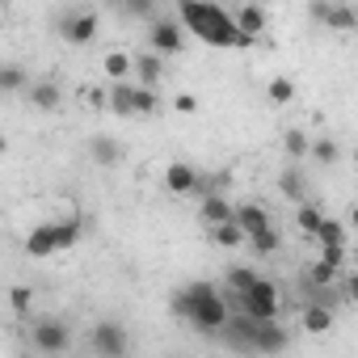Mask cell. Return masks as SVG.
<instances>
[{
    "label": "cell",
    "mask_w": 358,
    "mask_h": 358,
    "mask_svg": "<svg viewBox=\"0 0 358 358\" xmlns=\"http://www.w3.org/2000/svg\"><path fill=\"white\" fill-rule=\"evenodd\" d=\"M177 26L190 30L207 47H220V51H245V47H253L249 38L236 34L232 13L224 5H211V0H182V5H177Z\"/></svg>",
    "instance_id": "6da1fadb"
},
{
    "label": "cell",
    "mask_w": 358,
    "mask_h": 358,
    "mask_svg": "<svg viewBox=\"0 0 358 358\" xmlns=\"http://www.w3.org/2000/svg\"><path fill=\"white\" fill-rule=\"evenodd\" d=\"M169 308H173V316L190 320V324H194L199 333H207V337L224 333V324H228V316H232L215 282H190V287H182V291H173Z\"/></svg>",
    "instance_id": "7a4b0ae2"
},
{
    "label": "cell",
    "mask_w": 358,
    "mask_h": 358,
    "mask_svg": "<svg viewBox=\"0 0 358 358\" xmlns=\"http://www.w3.org/2000/svg\"><path fill=\"white\" fill-rule=\"evenodd\" d=\"M80 236H85V215H80V211H72L68 220L38 224V228L26 236V257H34V262H43V257H55V253L72 249Z\"/></svg>",
    "instance_id": "3957f363"
},
{
    "label": "cell",
    "mask_w": 358,
    "mask_h": 358,
    "mask_svg": "<svg viewBox=\"0 0 358 358\" xmlns=\"http://www.w3.org/2000/svg\"><path fill=\"white\" fill-rule=\"evenodd\" d=\"M228 312H241V316H249V320H278V316H282V291H278V282H270V278L257 274V282H253L241 299H232Z\"/></svg>",
    "instance_id": "277c9868"
},
{
    "label": "cell",
    "mask_w": 358,
    "mask_h": 358,
    "mask_svg": "<svg viewBox=\"0 0 358 358\" xmlns=\"http://www.w3.org/2000/svg\"><path fill=\"white\" fill-rule=\"evenodd\" d=\"M30 341H34V350H38V354L55 358V354H68V345H72V329H68V320L43 316V320H34Z\"/></svg>",
    "instance_id": "5b68a950"
},
{
    "label": "cell",
    "mask_w": 358,
    "mask_h": 358,
    "mask_svg": "<svg viewBox=\"0 0 358 358\" xmlns=\"http://www.w3.org/2000/svg\"><path fill=\"white\" fill-rule=\"evenodd\" d=\"M148 51L152 55H182V47H186V30L177 26V17H164V13H156L152 17V30H148Z\"/></svg>",
    "instance_id": "8992f818"
},
{
    "label": "cell",
    "mask_w": 358,
    "mask_h": 358,
    "mask_svg": "<svg viewBox=\"0 0 358 358\" xmlns=\"http://www.w3.org/2000/svg\"><path fill=\"white\" fill-rule=\"evenodd\" d=\"M97 30H101V17L93 9H68L59 17V34H64L68 47H89L97 38Z\"/></svg>",
    "instance_id": "52a82bcc"
},
{
    "label": "cell",
    "mask_w": 358,
    "mask_h": 358,
    "mask_svg": "<svg viewBox=\"0 0 358 358\" xmlns=\"http://www.w3.org/2000/svg\"><path fill=\"white\" fill-rule=\"evenodd\" d=\"M89 345H93L101 358H127L131 333H127L118 320H97V324L89 329Z\"/></svg>",
    "instance_id": "ba28073f"
},
{
    "label": "cell",
    "mask_w": 358,
    "mask_h": 358,
    "mask_svg": "<svg viewBox=\"0 0 358 358\" xmlns=\"http://www.w3.org/2000/svg\"><path fill=\"white\" fill-rule=\"evenodd\" d=\"M164 190L186 199V194H207V182L190 160H173V164H164Z\"/></svg>",
    "instance_id": "9c48e42d"
},
{
    "label": "cell",
    "mask_w": 358,
    "mask_h": 358,
    "mask_svg": "<svg viewBox=\"0 0 358 358\" xmlns=\"http://www.w3.org/2000/svg\"><path fill=\"white\" fill-rule=\"evenodd\" d=\"M232 13V26H236V34L241 38H249V43H257L262 34H266V9L262 5H236V9H228Z\"/></svg>",
    "instance_id": "30bf717a"
},
{
    "label": "cell",
    "mask_w": 358,
    "mask_h": 358,
    "mask_svg": "<svg viewBox=\"0 0 358 358\" xmlns=\"http://www.w3.org/2000/svg\"><path fill=\"white\" fill-rule=\"evenodd\" d=\"M232 224L245 232V241L257 236V232H266V228H274V224H270V211H266L262 203H236V207H232Z\"/></svg>",
    "instance_id": "8fae6325"
},
{
    "label": "cell",
    "mask_w": 358,
    "mask_h": 358,
    "mask_svg": "<svg viewBox=\"0 0 358 358\" xmlns=\"http://www.w3.org/2000/svg\"><path fill=\"white\" fill-rule=\"evenodd\" d=\"M316 22H324L329 30H337V34H350L354 26H358V13L350 9V5H312L308 9Z\"/></svg>",
    "instance_id": "7c38bea8"
},
{
    "label": "cell",
    "mask_w": 358,
    "mask_h": 358,
    "mask_svg": "<svg viewBox=\"0 0 358 358\" xmlns=\"http://www.w3.org/2000/svg\"><path fill=\"white\" fill-rule=\"evenodd\" d=\"M232 207L236 203H228L224 194H203L199 199V220L207 224V232L211 228H224V224H232Z\"/></svg>",
    "instance_id": "4fadbf2b"
},
{
    "label": "cell",
    "mask_w": 358,
    "mask_h": 358,
    "mask_svg": "<svg viewBox=\"0 0 358 358\" xmlns=\"http://www.w3.org/2000/svg\"><path fill=\"white\" fill-rule=\"evenodd\" d=\"M131 76L139 80V89H156V85H160V76H164V59H160V55H152V51L131 55Z\"/></svg>",
    "instance_id": "5bb4252c"
},
{
    "label": "cell",
    "mask_w": 358,
    "mask_h": 358,
    "mask_svg": "<svg viewBox=\"0 0 358 358\" xmlns=\"http://www.w3.org/2000/svg\"><path fill=\"white\" fill-rule=\"evenodd\" d=\"M26 101H30L38 114H55V110H59V101H64V93H59V85H55V80H34V85L26 89Z\"/></svg>",
    "instance_id": "9a60e30c"
},
{
    "label": "cell",
    "mask_w": 358,
    "mask_h": 358,
    "mask_svg": "<svg viewBox=\"0 0 358 358\" xmlns=\"http://www.w3.org/2000/svg\"><path fill=\"white\" fill-rule=\"evenodd\" d=\"M257 282V270H249V266H232L228 274H224V287H220V295H224V303H232V299H241L249 287Z\"/></svg>",
    "instance_id": "2e32d148"
},
{
    "label": "cell",
    "mask_w": 358,
    "mask_h": 358,
    "mask_svg": "<svg viewBox=\"0 0 358 358\" xmlns=\"http://www.w3.org/2000/svg\"><path fill=\"white\" fill-rule=\"evenodd\" d=\"M299 329H303L308 337H324V333L333 329V312L320 308V303H303V312H299Z\"/></svg>",
    "instance_id": "e0dca14e"
},
{
    "label": "cell",
    "mask_w": 358,
    "mask_h": 358,
    "mask_svg": "<svg viewBox=\"0 0 358 358\" xmlns=\"http://www.w3.org/2000/svg\"><path fill=\"white\" fill-rule=\"evenodd\" d=\"M89 156L97 160V169H114V164L122 160V143H118V139H110V135H93Z\"/></svg>",
    "instance_id": "ac0fdd59"
},
{
    "label": "cell",
    "mask_w": 358,
    "mask_h": 358,
    "mask_svg": "<svg viewBox=\"0 0 358 358\" xmlns=\"http://www.w3.org/2000/svg\"><path fill=\"white\" fill-rule=\"evenodd\" d=\"M101 72H106L110 85H127V76H131V55H127V51H106Z\"/></svg>",
    "instance_id": "d6986e66"
},
{
    "label": "cell",
    "mask_w": 358,
    "mask_h": 358,
    "mask_svg": "<svg viewBox=\"0 0 358 358\" xmlns=\"http://www.w3.org/2000/svg\"><path fill=\"white\" fill-rule=\"evenodd\" d=\"M316 241H320V249H345L350 232H345V224H341V220L324 215V220H320V232H316Z\"/></svg>",
    "instance_id": "ffe728a7"
},
{
    "label": "cell",
    "mask_w": 358,
    "mask_h": 358,
    "mask_svg": "<svg viewBox=\"0 0 358 358\" xmlns=\"http://www.w3.org/2000/svg\"><path fill=\"white\" fill-rule=\"evenodd\" d=\"M22 89H30V72L22 68V64H0V93H22Z\"/></svg>",
    "instance_id": "44dd1931"
},
{
    "label": "cell",
    "mask_w": 358,
    "mask_h": 358,
    "mask_svg": "<svg viewBox=\"0 0 358 358\" xmlns=\"http://www.w3.org/2000/svg\"><path fill=\"white\" fill-rule=\"evenodd\" d=\"M308 156H312L316 164L333 169V164L341 160V143H337V139H329V135H324V139H312V143H308Z\"/></svg>",
    "instance_id": "7402d4cb"
},
{
    "label": "cell",
    "mask_w": 358,
    "mask_h": 358,
    "mask_svg": "<svg viewBox=\"0 0 358 358\" xmlns=\"http://www.w3.org/2000/svg\"><path fill=\"white\" fill-rule=\"evenodd\" d=\"M320 220H324V211H320L316 203H299V211H295V224H299V232H303V236H312V241H316V232H320Z\"/></svg>",
    "instance_id": "603a6c76"
},
{
    "label": "cell",
    "mask_w": 358,
    "mask_h": 358,
    "mask_svg": "<svg viewBox=\"0 0 358 358\" xmlns=\"http://www.w3.org/2000/svg\"><path fill=\"white\" fill-rule=\"evenodd\" d=\"M266 97H270V106H291L295 101V80L291 76H274L266 85Z\"/></svg>",
    "instance_id": "cb8c5ba5"
},
{
    "label": "cell",
    "mask_w": 358,
    "mask_h": 358,
    "mask_svg": "<svg viewBox=\"0 0 358 358\" xmlns=\"http://www.w3.org/2000/svg\"><path fill=\"white\" fill-rule=\"evenodd\" d=\"M156 110H160V93L131 85V114H156Z\"/></svg>",
    "instance_id": "d4e9b609"
},
{
    "label": "cell",
    "mask_w": 358,
    "mask_h": 358,
    "mask_svg": "<svg viewBox=\"0 0 358 358\" xmlns=\"http://www.w3.org/2000/svg\"><path fill=\"white\" fill-rule=\"evenodd\" d=\"M106 101H110L114 114L131 118V85H110V89H106Z\"/></svg>",
    "instance_id": "484cf974"
},
{
    "label": "cell",
    "mask_w": 358,
    "mask_h": 358,
    "mask_svg": "<svg viewBox=\"0 0 358 358\" xmlns=\"http://www.w3.org/2000/svg\"><path fill=\"white\" fill-rule=\"evenodd\" d=\"M249 245L262 253V257H274L278 249H282V236H278V228H266V232H257V236H249Z\"/></svg>",
    "instance_id": "4316f807"
},
{
    "label": "cell",
    "mask_w": 358,
    "mask_h": 358,
    "mask_svg": "<svg viewBox=\"0 0 358 358\" xmlns=\"http://www.w3.org/2000/svg\"><path fill=\"white\" fill-rule=\"evenodd\" d=\"M278 190H282L291 203H308V199H303V177H299L295 169H287V173L278 177Z\"/></svg>",
    "instance_id": "83f0119b"
},
{
    "label": "cell",
    "mask_w": 358,
    "mask_h": 358,
    "mask_svg": "<svg viewBox=\"0 0 358 358\" xmlns=\"http://www.w3.org/2000/svg\"><path fill=\"white\" fill-rule=\"evenodd\" d=\"M211 241H215L220 249H241V245H245V232H241L236 224H224V228H211Z\"/></svg>",
    "instance_id": "f1b7e54d"
},
{
    "label": "cell",
    "mask_w": 358,
    "mask_h": 358,
    "mask_svg": "<svg viewBox=\"0 0 358 358\" xmlns=\"http://www.w3.org/2000/svg\"><path fill=\"white\" fill-rule=\"evenodd\" d=\"M308 143H312V139H308L303 131H287V135H282V148H287V156H291V160L308 156Z\"/></svg>",
    "instance_id": "f546056e"
},
{
    "label": "cell",
    "mask_w": 358,
    "mask_h": 358,
    "mask_svg": "<svg viewBox=\"0 0 358 358\" xmlns=\"http://www.w3.org/2000/svg\"><path fill=\"white\" fill-rule=\"evenodd\" d=\"M9 308H13L17 316H26V312L34 308V291H30V287H9Z\"/></svg>",
    "instance_id": "4dcf8cb0"
},
{
    "label": "cell",
    "mask_w": 358,
    "mask_h": 358,
    "mask_svg": "<svg viewBox=\"0 0 358 358\" xmlns=\"http://www.w3.org/2000/svg\"><path fill=\"white\" fill-rule=\"evenodd\" d=\"M173 110H177V114H194V110H199V97H194V93H177V97H173Z\"/></svg>",
    "instance_id": "1f68e13d"
},
{
    "label": "cell",
    "mask_w": 358,
    "mask_h": 358,
    "mask_svg": "<svg viewBox=\"0 0 358 358\" xmlns=\"http://www.w3.org/2000/svg\"><path fill=\"white\" fill-rule=\"evenodd\" d=\"M127 13H131V17H156V9H152V5H143V0H135V5H127Z\"/></svg>",
    "instance_id": "d6a6232c"
},
{
    "label": "cell",
    "mask_w": 358,
    "mask_h": 358,
    "mask_svg": "<svg viewBox=\"0 0 358 358\" xmlns=\"http://www.w3.org/2000/svg\"><path fill=\"white\" fill-rule=\"evenodd\" d=\"M5 152H9V135H5V131H0V156H5Z\"/></svg>",
    "instance_id": "836d02e7"
}]
</instances>
